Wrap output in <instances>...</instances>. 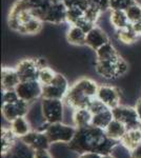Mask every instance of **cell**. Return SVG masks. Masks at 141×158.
I'll return each mask as SVG.
<instances>
[{"mask_svg": "<svg viewBox=\"0 0 141 158\" xmlns=\"http://www.w3.org/2000/svg\"><path fill=\"white\" fill-rule=\"evenodd\" d=\"M119 142L110 138L106 130L91 124L84 128H77L75 136L68 146L72 151L78 154L96 152L101 155H109L112 154V151Z\"/></svg>", "mask_w": 141, "mask_h": 158, "instance_id": "obj_1", "label": "cell"}, {"mask_svg": "<svg viewBox=\"0 0 141 158\" xmlns=\"http://www.w3.org/2000/svg\"><path fill=\"white\" fill-rule=\"evenodd\" d=\"M99 85L89 78H81L70 86L64 102L71 108H89L92 101L96 98Z\"/></svg>", "mask_w": 141, "mask_h": 158, "instance_id": "obj_2", "label": "cell"}, {"mask_svg": "<svg viewBox=\"0 0 141 158\" xmlns=\"http://www.w3.org/2000/svg\"><path fill=\"white\" fill-rule=\"evenodd\" d=\"M41 113L44 120L50 123L62 122L64 114V103L61 99L42 98L41 101Z\"/></svg>", "mask_w": 141, "mask_h": 158, "instance_id": "obj_3", "label": "cell"}, {"mask_svg": "<svg viewBox=\"0 0 141 158\" xmlns=\"http://www.w3.org/2000/svg\"><path fill=\"white\" fill-rule=\"evenodd\" d=\"M76 130V127L68 126L62 122H56V123L48 124L45 130V133H47L51 143H56V142L68 143L75 136Z\"/></svg>", "mask_w": 141, "mask_h": 158, "instance_id": "obj_4", "label": "cell"}, {"mask_svg": "<svg viewBox=\"0 0 141 158\" xmlns=\"http://www.w3.org/2000/svg\"><path fill=\"white\" fill-rule=\"evenodd\" d=\"M70 89L68 79L62 74L57 73L54 80L50 85H43L42 88V98L50 99H63L65 98L68 91Z\"/></svg>", "mask_w": 141, "mask_h": 158, "instance_id": "obj_5", "label": "cell"}, {"mask_svg": "<svg viewBox=\"0 0 141 158\" xmlns=\"http://www.w3.org/2000/svg\"><path fill=\"white\" fill-rule=\"evenodd\" d=\"M114 118L119 120L120 122L126 127L127 130H136L139 129L140 118L137 114L135 108L127 106H121L119 104L116 108L112 109Z\"/></svg>", "mask_w": 141, "mask_h": 158, "instance_id": "obj_6", "label": "cell"}, {"mask_svg": "<svg viewBox=\"0 0 141 158\" xmlns=\"http://www.w3.org/2000/svg\"><path fill=\"white\" fill-rule=\"evenodd\" d=\"M42 85L38 80L20 81V83L15 89L20 99L32 103L38 98L42 97Z\"/></svg>", "mask_w": 141, "mask_h": 158, "instance_id": "obj_7", "label": "cell"}, {"mask_svg": "<svg viewBox=\"0 0 141 158\" xmlns=\"http://www.w3.org/2000/svg\"><path fill=\"white\" fill-rule=\"evenodd\" d=\"M29 104L22 99L14 103H2V116L9 122H12L18 117H25L29 113Z\"/></svg>", "mask_w": 141, "mask_h": 158, "instance_id": "obj_8", "label": "cell"}, {"mask_svg": "<svg viewBox=\"0 0 141 158\" xmlns=\"http://www.w3.org/2000/svg\"><path fill=\"white\" fill-rule=\"evenodd\" d=\"M96 98L99 99L101 102H103L110 109H114L120 104L119 90L113 85H99Z\"/></svg>", "mask_w": 141, "mask_h": 158, "instance_id": "obj_9", "label": "cell"}, {"mask_svg": "<svg viewBox=\"0 0 141 158\" xmlns=\"http://www.w3.org/2000/svg\"><path fill=\"white\" fill-rule=\"evenodd\" d=\"M20 139L25 142L30 148H32L34 151L48 150V148L51 146V141L48 139L47 133L37 131V130H32L29 134H27Z\"/></svg>", "mask_w": 141, "mask_h": 158, "instance_id": "obj_10", "label": "cell"}, {"mask_svg": "<svg viewBox=\"0 0 141 158\" xmlns=\"http://www.w3.org/2000/svg\"><path fill=\"white\" fill-rule=\"evenodd\" d=\"M15 69H16L21 81L38 80L39 68H38L35 59L33 58H25V59L19 61V63Z\"/></svg>", "mask_w": 141, "mask_h": 158, "instance_id": "obj_11", "label": "cell"}, {"mask_svg": "<svg viewBox=\"0 0 141 158\" xmlns=\"http://www.w3.org/2000/svg\"><path fill=\"white\" fill-rule=\"evenodd\" d=\"M66 12H68V7L64 2L52 3L45 12L42 21L52 24H61L63 22H66Z\"/></svg>", "mask_w": 141, "mask_h": 158, "instance_id": "obj_12", "label": "cell"}, {"mask_svg": "<svg viewBox=\"0 0 141 158\" xmlns=\"http://www.w3.org/2000/svg\"><path fill=\"white\" fill-rule=\"evenodd\" d=\"M107 42H110V38L107 36L106 30H103L98 25H95L86 34L85 45H88L89 49L93 51L98 50L100 47H102Z\"/></svg>", "mask_w": 141, "mask_h": 158, "instance_id": "obj_13", "label": "cell"}, {"mask_svg": "<svg viewBox=\"0 0 141 158\" xmlns=\"http://www.w3.org/2000/svg\"><path fill=\"white\" fill-rule=\"evenodd\" d=\"M35 152L20 138L17 139L13 148L2 158H35Z\"/></svg>", "mask_w": 141, "mask_h": 158, "instance_id": "obj_14", "label": "cell"}, {"mask_svg": "<svg viewBox=\"0 0 141 158\" xmlns=\"http://www.w3.org/2000/svg\"><path fill=\"white\" fill-rule=\"evenodd\" d=\"M20 77L15 68L4 67L1 70V86L2 91L15 90L20 83Z\"/></svg>", "mask_w": 141, "mask_h": 158, "instance_id": "obj_15", "label": "cell"}, {"mask_svg": "<svg viewBox=\"0 0 141 158\" xmlns=\"http://www.w3.org/2000/svg\"><path fill=\"white\" fill-rule=\"evenodd\" d=\"M117 60H96L95 71L106 79L117 78Z\"/></svg>", "mask_w": 141, "mask_h": 158, "instance_id": "obj_16", "label": "cell"}, {"mask_svg": "<svg viewBox=\"0 0 141 158\" xmlns=\"http://www.w3.org/2000/svg\"><path fill=\"white\" fill-rule=\"evenodd\" d=\"M93 114L88 108L75 109L73 113V121L74 127L76 128H84L92 124Z\"/></svg>", "mask_w": 141, "mask_h": 158, "instance_id": "obj_17", "label": "cell"}, {"mask_svg": "<svg viewBox=\"0 0 141 158\" xmlns=\"http://www.w3.org/2000/svg\"><path fill=\"white\" fill-rule=\"evenodd\" d=\"M10 128H11L13 133L16 135L17 138H22L32 131V124L29 121V119L27 118V116L18 117L11 122Z\"/></svg>", "mask_w": 141, "mask_h": 158, "instance_id": "obj_18", "label": "cell"}, {"mask_svg": "<svg viewBox=\"0 0 141 158\" xmlns=\"http://www.w3.org/2000/svg\"><path fill=\"white\" fill-rule=\"evenodd\" d=\"M86 34L84 31L79 27L78 25H70L66 32V40L70 44L73 45H85Z\"/></svg>", "mask_w": 141, "mask_h": 158, "instance_id": "obj_19", "label": "cell"}, {"mask_svg": "<svg viewBox=\"0 0 141 158\" xmlns=\"http://www.w3.org/2000/svg\"><path fill=\"white\" fill-rule=\"evenodd\" d=\"M110 23L115 31L121 30L130 24L124 10H110Z\"/></svg>", "mask_w": 141, "mask_h": 158, "instance_id": "obj_20", "label": "cell"}, {"mask_svg": "<svg viewBox=\"0 0 141 158\" xmlns=\"http://www.w3.org/2000/svg\"><path fill=\"white\" fill-rule=\"evenodd\" d=\"M104 130H106V133L110 138L117 140V141H120L122 139V137L125 135V133L127 132L126 127L122 122H120L119 120H117L115 118L113 119L111 123Z\"/></svg>", "mask_w": 141, "mask_h": 158, "instance_id": "obj_21", "label": "cell"}, {"mask_svg": "<svg viewBox=\"0 0 141 158\" xmlns=\"http://www.w3.org/2000/svg\"><path fill=\"white\" fill-rule=\"evenodd\" d=\"M96 60H116L120 57L116 48L112 44V42H107L95 51Z\"/></svg>", "mask_w": 141, "mask_h": 158, "instance_id": "obj_22", "label": "cell"}, {"mask_svg": "<svg viewBox=\"0 0 141 158\" xmlns=\"http://www.w3.org/2000/svg\"><path fill=\"white\" fill-rule=\"evenodd\" d=\"M122 146L126 148L129 151L134 150L139 143H141V131L139 129L127 130L125 135L120 140Z\"/></svg>", "mask_w": 141, "mask_h": 158, "instance_id": "obj_23", "label": "cell"}, {"mask_svg": "<svg viewBox=\"0 0 141 158\" xmlns=\"http://www.w3.org/2000/svg\"><path fill=\"white\" fill-rule=\"evenodd\" d=\"M113 119H114V115H113L112 109L107 108L106 110H103V111L99 112V113L94 114L93 119H92V124L104 130L111 123Z\"/></svg>", "mask_w": 141, "mask_h": 158, "instance_id": "obj_24", "label": "cell"}, {"mask_svg": "<svg viewBox=\"0 0 141 158\" xmlns=\"http://www.w3.org/2000/svg\"><path fill=\"white\" fill-rule=\"evenodd\" d=\"M116 37L119 42L123 43V44H127V45L134 44L135 42H137L138 38H139L137 35H136V33L134 32V30H133L131 23L127 25V27H123V29L117 30Z\"/></svg>", "mask_w": 141, "mask_h": 158, "instance_id": "obj_25", "label": "cell"}, {"mask_svg": "<svg viewBox=\"0 0 141 158\" xmlns=\"http://www.w3.org/2000/svg\"><path fill=\"white\" fill-rule=\"evenodd\" d=\"M16 135L12 132L11 128L1 129V155L6 154L17 141Z\"/></svg>", "mask_w": 141, "mask_h": 158, "instance_id": "obj_26", "label": "cell"}, {"mask_svg": "<svg viewBox=\"0 0 141 158\" xmlns=\"http://www.w3.org/2000/svg\"><path fill=\"white\" fill-rule=\"evenodd\" d=\"M42 24L43 21L39 18H33L30 20L29 22H27L25 24L21 25L19 30V34H25V35H35L38 34L40 31L42 30Z\"/></svg>", "mask_w": 141, "mask_h": 158, "instance_id": "obj_27", "label": "cell"}, {"mask_svg": "<svg viewBox=\"0 0 141 158\" xmlns=\"http://www.w3.org/2000/svg\"><path fill=\"white\" fill-rule=\"evenodd\" d=\"M84 12L82 9L79 7H68L66 12V22L70 25H75L80 19L83 18Z\"/></svg>", "mask_w": 141, "mask_h": 158, "instance_id": "obj_28", "label": "cell"}, {"mask_svg": "<svg viewBox=\"0 0 141 158\" xmlns=\"http://www.w3.org/2000/svg\"><path fill=\"white\" fill-rule=\"evenodd\" d=\"M56 73L53 69H51L50 67H45L43 69H40L39 74H38V81L43 85H48L54 80L56 76Z\"/></svg>", "mask_w": 141, "mask_h": 158, "instance_id": "obj_29", "label": "cell"}, {"mask_svg": "<svg viewBox=\"0 0 141 158\" xmlns=\"http://www.w3.org/2000/svg\"><path fill=\"white\" fill-rule=\"evenodd\" d=\"M126 13L127 19H129L130 23H134V22L140 21L141 20V4L138 2H135L132 6L127 7L125 10Z\"/></svg>", "mask_w": 141, "mask_h": 158, "instance_id": "obj_30", "label": "cell"}, {"mask_svg": "<svg viewBox=\"0 0 141 158\" xmlns=\"http://www.w3.org/2000/svg\"><path fill=\"white\" fill-rule=\"evenodd\" d=\"M137 0H110V9L111 10H126Z\"/></svg>", "mask_w": 141, "mask_h": 158, "instance_id": "obj_31", "label": "cell"}, {"mask_svg": "<svg viewBox=\"0 0 141 158\" xmlns=\"http://www.w3.org/2000/svg\"><path fill=\"white\" fill-rule=\"evenodd\" d=\"M2 92H3L2 93V103H14L20 99L16 90H7Z\"/></svg>", "mask_w": 141, "mask_h": 158, "instance_id": "obj_32", "label": "cell"}, {"mask_svg": "<svg viewBox=\"0 0 141 158\" xmlns=\"http://www.w3.org/2000/svg\"><path fill=\"white\" fill-rule=\"evenodd\" d=\"M64 4L66 7H79L85 11L89 6V0H65Z\"/></svg>", "mask_w": 141, "mask_h": 158, "instance_id": "obj_33", "label": "cell"}, {"mask_svg": "<svg viewBox=\"0 0 141 158\" xmlns=\"http://www.w3.org/2000/svg\"><path fill=\"white\" fill-rule=\"evenodd\" d=\"M117 78L121 77V76H124L125 74L129 71V63L126 62V60L123 59V58L120 56L117 60Z\"/></svg>", "mask_w": 141, "mask_h": 158, "instance_id": "obj_34", "label": "cell"}, {"mask_svg": "<svg viewBox=\"0 0 141 158\" xmlns=\"http://www.w3.org/2000/svg\"><path fill=\"white\" fill-rule=\"evenodd\" d=\"M89 4L101 11L102 13L109 11L110 9V0H89Z\"/></svg>", "mask_w": 141, "mask_h": 158, "instance_id": "obj_35", "label": "cell"}, {"mask_svg": "<svg viewBox=\"0 0 141 158\" xmlns=\"http://www.w3.org/2000/svg\"><path fill=\"white\" fill-rule=\"evenodd\" d=\"M88 109L92 112V114L94 115V114H97V113H99V112H101V111H103V110L107 109V106L103 102H101L99 99L95 98L94 100L91 102V104L89 106Z\"/></svg>", "mask_w": 141, "mask_h": 158, "instance_id": "obj_36", "label": "cell"}, {"mask_svg": "<svg viewBox=\"0 0 141 158\" xmlns=\"http://www.w3.org/2000/svg\"><path fill=\"white\" fill-rule=\"evenodd\" d=\"M79 158H102V155L96 152H86L79 154Z\"/></svg>", "mask_w": 141, "mask_h": 158, "instance_id": "obj_37", "label": "cell"}, {"mask_svg": "<svg viewBox=\"0 0 141 158\" xmlns=\"http://www.w3.org/2000/svg\"><path fill=\"white\" fill-rule=\"evenodd\" d=\"M35 158H53L48 150H39L35 152Z\"/></svg>", "mask_w": 141, "mask_h": 158, "instance_id": "obj_38", "label": "cell"}, {"mask_svg": "<svg viewBox=\"0 0 141 158\" xmlns=\"http://www.w3.org/2000/svg\"><path fill=\"white\" fill-rule=\"evenodd\" d=\"M131 158H141V143L131 151Z\"/></svg>", "mask_w": 141, "mask_h": 158, "instance_id": "obj_39", "label": "cell"}, {"mask_svg": "<svg viewBox=\"0 0 141 158\" xmlns=\"http://www.w3.org/2000/svg\"><path fill=\"white\" fill-rule=\"evenodd\" d=\"M132 25L133 30H134V32L136 33V35H137L138 37H141V20L140 21H137V22H134V23H131Z\"/></svg>", "mask_w": 141, "mask_h": 158, "instance_id": "obj_40", "label": "cell"}, {"mask_svg": "<svg viewBox=\"0 0 141 158\" xmlns=\"http://www.w3.org/2000/svg\"><path fill=\"white\" fill-rule=\"evenodd\" d=\"M35 61H36V63H37L39 70H40V69L45 68V67H48V62H47V59H44V58H35Z\"/></svg>", "mask_w": 141, "mask_h": 158, "instance_id": "obj_41", "label": "cell"}, {"mask_svg": "<svg viewBox=\"0 0 141 158\" xmlns=\"http://www.w3.org/2000/svg\"><path fill=\"white\" fill-rule=\"evenodd\" d=\"M135 109H136V111H137V114H138V116H139V118L141 119V98L138 99V101L136 102Z\"/></svg>", "mask_w": 141, "mask_h": 158, "instance_id": "obj_42", "label": "cell"}, {"mask_svg": "<svg viewBox=\"0 0 141 158\" xmlns=\"http://www.w3.org/2000/svg\"><path fill=\"white\" fill-rule=\"evenodd\" d=\"M65 0H51L52 3H61V2H64Z\"/></svg>", "mask_w": 141, "mask_h": 158, "instance_id": "obj_43", "label": "cell"}, {"mask_svg": "<svg viewBox=\"0 0 141 158\" xmlns=\"http://www.w3.org/2000/svg\"><path fill=\"white\" fill-rule=\"evenodd\" d=\"M102 158H115V157L112 154H109V155H102Z\"/></svg>", "mask_w": 141, "mask_h": 158, "instance_id": "obj_44", "label": "cell"}, {"mask_svg": "<svg viewBox=\"0 0 141 158\" xmlns=\"http://www.w3.org/2000/svg\"><path fill=\"white\" fill-rule=\"evenodd\" d=\"M139 130L141 131V119H140V126H139Z\"/></svg>", "mask_w": 141, "mask_h": 158, "instance_id": "obj_45", "label": "cell"}]
</instances>
